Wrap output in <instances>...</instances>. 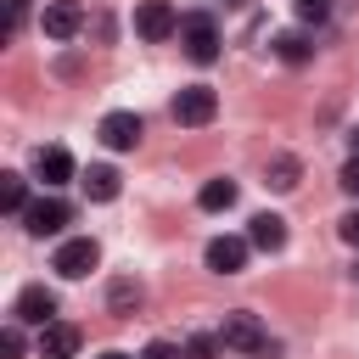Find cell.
<instances>
[{"label": "cell", "instance_id": "1", "mask_svg": "<svg viewBox=\"0 0 359 359\" xmlns=\"http://www.w3.org/2000/svg\"><path fill=\"white\" fill-rule=\"evenodd\" d=\"M180 45H185V56H191L196 67H208V62L219 56V28H213V17H208V11L180 17Z\"/></svg>", "mask_w": 359, "mask_h": 359}, {"label": "cell", "instance_id": "2", "mask_svg": "<svg viewBox=\"0 0 359 359\" xmlns=\"http://www.w3.org/2000/svg\"><path fill=\"white\" fill-rule=\"evenodd\" d=\"M95 264H101V247H95L90 236L62 241V247H56V258H50V269H56V275H67V280H84Z\"/></svg>", "mask_w": 359, "mask_h": 359}, {"label": "cell", "instance_id": "3", "mask_svg": "<svg viewBox=\"0 0 359 359\" xmlns=\"http://www.w3.org/2000/svg\"><path fill=\"white\" fill-rule=\"evenodd\" d=\"M219 342H224V348H241V353H264V348H269V342H264V325H258V314H247V309L224 314V325H219Z\"/></svg>", "mask_w": 359, "mask_h": 359}, {"label": "cell", "instance_id": "4", "mask_svg": "<svg viewBox=\"0 0 359 359\" xmlns=\"http://www.w3.org/2000/svg\"><path fill=\"white\" fill-rule=\"evenodd\" d=\"M135 34L140 39H168V34H180V17H174V6L168 0H140V11H135Z\"/></svg>", "mask_w": 359, "mask_h": 359}, {"label": "cell", "instance_id": "5", "mask_svg": "<svg viewBox=\"0 0 359 359\" xmlns=\"http://www.w3.org/2000/svg\"><path fill=\"white\" fill-rule=\"evenodd\" d=\"M213 112H219V95H213L208 84H185V90L174 95V118H180V123H191V129H196V123H208Z\"/></svg>", "mask_w": 359, "mask_h": 359}, {"label": "cell", "instance_id": "6", "mask_svg": "<svg viewBox=\"0 0 359 359\" xmlns=\"http://www.w3.org/2000/svg\"><path fill=\"white\" fill-rule=\"evenodd\" d=\"M247 236H213L208 241V269H219V275H241L247 269Z\"/></svg>", "mask_w": 359, "mask_h": 359}, {"label": "cell", "instance_id": "7", "mask_svg": "<svg viewBox=\"0 0 359 359\" xmlns=\"http://www.w3.org/2000/svg\"><path fill=\"white\" fill-rule=\"evenodd\" d=\"M62 224H67V202H56V196L28 202V213H22V230H28V236H56Z\"/></svg>", "mask_w": 359, "mask_h": 359}, {"label": "cell", "instance_id": "8", "mask_svg": "<svg viewBox=\"0 0 359 359\" xmlns=\"http://www.w3.org/2000/svg\"><path fill=\"white\" fill-rule=\"evenodd\" d=\"M73 353H79V325H67V320L39 325V359H73Z\"/></svg>", "mask_w": 359, "mask_h": 359}, {"label": "cell", "instance_id": "9", "mask_svg": "<svg viewBox=\"0 0 359 359\" xmlns=\"http://www.w3.org/2000/svg\"><path fill=\"white\" fill-rule=\"evenodd\" d=\"M39 22H45V39H73L79 22H84V11H79V0H50Z\"/></svg>", "mask_w": 359, "mask_h": 359}, {"label": "cell", "instance_id": "10", "mask_svg": "<svg viewBox=\"0 0 359 359\" xmlns=\"http://www.w3.org/2000/svg\"><path fill=\"white\" fill-rule=\"evenodd\" d=\"M101 140H107L112 151H135V146H140V118H135V112H107V118H101Z\"/></svg>", "mask_w": 359, "mask_h": 359}, {"label": "cell", "instance_id": "11", "mask_svg": "<svg viewBox=\"0 0 359 359\" xmlns=\"http://www.w3.org/2000/svg\"><path fill=\"white\" fill-rule=\"evenodd\" d=\"M50 314H56V292H50V286H22V292H17V320L50 325Z\"/></svg>", "mask_w": 359, "mask_h": 359}, {"label": "cell", "instance_id": "12", "mask_svg": "<svg viewBox=\"0 0 359 359\" xmlns=\"http://www.w3.org/2000/svg\"><path fill=\"white\" fill-rule=\"evenodd\" d=\"M34 174H39L45 185H67V180H73V151H67V146H39Z\"/></svg>", "mask_w": 359, "mask_h": 359}, {"label": "cell", "instance_id": "13", "mask_svg": "<svg viewBox=\"0 0 359 359\" xmlns=\"http://www.w3.org/2000/svg\"><path fill=\"white\" fill-rule=\"evenodd\" d=\"M247 241H252L258 252H280V247H286V219H280V213H258V219L247 224Z\"/></svg>", "mask_w": 359, "mask_h": 359}, {"label": "cell", "instance_id": "14", "mask_svg": "<svg viewBox=\"0 0 359 359\" xmlns=\"http://www.w3.org/2000/svg\"><path fill=\"white\" fill-rule=\"evenodd\" d=\"M84 196L90 202H112L118 196V168L112 163H90L84 168Z\"/></svg>", "mask_w": 359, "mask_h": 359}, {"label": "cell", "instance_id": "15", "mask_svg": "<svg viewBox=\"0 0 359 359\" xmlns=\"http://www.w3.org/2000/svg\"><path fill=\"white\" fill-rule=\"evenodd\" d=\"M275 56L297 67V62H309V56H314V39H309V34H297V28H286V34H275Z\"/></svg>", "mask_w": 359, "mask_h": 359}, {"label": "cell", "instance_id": "16", "mask_svg": "<svg viewBox=\"0 0 359 359\" xmlns=\"http://www.w3.org/2000/svg\"><path fill=\"white\" fill-rule=\"evenodd\" d=\"M196 202H202L208 213H224V208L236 202V180H208V185L196 191Z\"/></svg>", "mask_w": 359, "mask_h": 359}, {"label": "cell", "instance_id": "17", "mask_svg": "<svg viewBox=\"0 0 359 359\" xmlns=\"http://www.w3.org/2000/svg\"><path fill=\"white\" fill-rule=\"evenodd\" d=\"M0 208H6V213H28V185H22V174H0Z\"/></svg>", "mask_w": 359, "mask_h": 359}, {"label": "cell", "instance_id": "18", "mask_svg": "<svg viewBox=\"0 0 359 359\" xmlns=\"http://www.w3.org/2000/svg\"><path fill=\"white\" fill-rule=\"evenodd\" d=\"M269 185H275V191H292V185H297V157H275V163H269Z\"/></svg>", "mask_w": 359, "mask_h": 359}, {"label": "cell", "instance_id": "19", "mask_svg": "<svg viewBox=\"0 0 359 359\" xmlns=\"http://www.w3.org/2000/svg\"><path fill=\"white\" fill-rule=\"evenodd\" d=\"M0 353H6V359H17V353H22V320H11V325L0 331Z\"/></svg>", "mask_w": 359, "mask_h": 359}, {"label": "cell", "instance_id": "20", "mask_svg": "<svg viewBox=\"0 0 359 359\" xmlns=\"http://www.w3.org/2000/svg\"><path fill=\"white\" fill-rule=\"evenodd\" d=\"M292 6H297L303 22H325V11H331V0H292Z\"/></svg>", "mask_w": 359, "mask_h": 359}, {"label": "cell", "instance_id": "21", "mask_svg": "<svg viewBox=\"0 0 359 359\" xmlns=\"http://www.w3.org/2000/svg\"><path fill=\"white\" fill-rule=\"evenodd\" d=\"M22 11H28V0H6V17H0V34H17V22H22Z\"/></svg>", "mask_w": 359, "mask_h": 359}, {"label": "cell", "instance_id": "22", "mask_svg": "<svg viewBox=\"0 0 359 359\" xmlns=\"http://www.w3.org/2000/svg\"><path fill=\"white\" fill-rule=\"evenodd\" d=\"M337 236H342V241H348V247H359V208H353V213H342V219H337Z\"/></svg>", "mask_w": 359, "mask_h": 359}, {"label": "cell", "instance_id": "23", "mask_svg": "<svg viewBox=\"0 0 359 359\" xmlns=\"http://www.w3.org/2000/svg\"><path fill=\"white\" fill-rule=\"evenodd\" d=\"M342 191H348V196H359V157H348V163H342Z\"/></svg>", "mask_w": 359, "mask_h": 359}, {"label": "cell", "instance_id": "24", "mask_svg": "<svg viewBox=\"0 0 359 359\" xmlns=\"http://www.w3.org/2000/svg\"><path fill=\"white\" fill-rule=\"evenodd\" d=\"M140 359H180V348H174V342H151Z\"/></svg>", "mask_w": 359, "mask_h": 359}, {"label": "cell", "instance_id": "25", "mask_svg": "<svg viewBox=\"0 0 359 359\" xmlns=\"http://www.w3.org/2000/svg\"><path fill=\"white\" fill-rule=\"evenodd\" d=\"M191 359H213V337H196L191 342Z\"/></svg>", "mask_w": 359, "mask_h": 359}, {"label": "cell", "instance_id": "26", "mask_svg": "<svg viewBox=\"0 0 359 359\" xmlns=\"http://www.w3.org/2000/svg\"><path fill=\"white\" fill-rule=\"evenodd\" d=\"M348 140H353V157H359V129H353V135H348Z\"/></svg>", "mask_w": 359, "mask_h": 359}, {"label": "cell", "instance_id": "27", "mask_svg": "<svg viewBox=\"0 0 359 359\" xmlns=\"http://www.w3.org/2000/svg\"><path fill=\"white\" fill-rule=\"evenodd\" d=\"M101 359H129V353H101Z\"/></svg>", "mask_w": 359, "mask_h": 359}, {"label": "cell", "instance_id": "28", "mask_svg": "<svg viewBox=\"0 0 359 359\" xmlns=\"http://www.w3.org/2000/svg\"><path fill=\"white\" fill-rule=\"evenodd\" d=\"M224 6H241V0H224Z\"/></svg>", "mask_w": 359, "mask_h": 359}]
</instances>
